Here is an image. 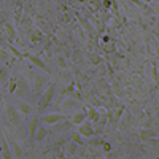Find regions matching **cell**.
<instances>
[{"instance_id": "cell-1", "label": "cell", "mask_w": 159, "mask_h": 159, "mask_svg": "<svg viewBox=\"0 0 159 159\" xmlns=\"http://www.w3.org/2000/svg\"><path fill=\"white\" fill-rule=\"evenodd\" d=\"M54 91H56L54 83H49L48 88L42 92V99H40V102H38V110H40V111H43V110L48 107V105L51 103L52 96H54Z\"/></svg>"}, {"instance_id": "cell-2", "label": "cell", "mask_w": 159, "mask_h": 159, "mask_svg": "<svg viewBox=\"0 0 159 159\" xmlns=\"http://www.w3.org/2000/svg\"><path fill=\"white\" fill-rule=\"evenodd\" d=\"M7 116L11 126L16 127L19 124V110L16 108V105H11V103L7 105Z\"/></svg>"}, {"instance_id": "cell-3", "label": "cell", "mask_w": 159, "mask_h": 159, "mask_svg": "<svg viewBox=\"0 0 159 159\" xmlns=\"http://www.w3.org/2000/svg\"><path fill=\"white\" fill-rule=\"evenodd\" d=\"M65 119V115H61V113H51V115H45L40 118V123L43 124H48V126H54L61 121H64Z\"/></svg>"}, {"instance_id": "cell-4", "label": "cell", "mask_w": 159, "mask_h": 159, "mask_svg": "<svg viewBox=\"0 0 159 159\" xmlns=\"http://www.w3.org/2000/svg\"><path fill=\"white\" fill-rule=\"evenodd\" d=\"M45 84H49L46 76H42V73H34L32 75V86L37 92H43Z\"/></svg>"}, {"instance_id": "cell-5", "label": "cell", "mask_w": 159, "mask_h": 159, "mask_svg": "<svg viewBox=\"0 0 159 159\" xmlns=\"http://www.w3.org/2000/svg\"><path fill=\"white\" fill-rule=\"evenodd\" d=\"M3 134L7 135V140H8V143H10V150H11V154L15 156V157H22L24 156V153H22V150H21V147L19 145L13 140L10 135H8V132L7 130H3Z\"/></svg>"}, {"instance_id": "cell-6", "label": "cell", "mask_w": 159, "mask_h": 159, "mask_svg": "<svg viewBox=\"0 0 159 159\" xmlns=\"http://www.w3.org/2000/svg\"><path fill=\"white\" fill-rule=\"evenodd\" d=\"M27 91H29V83H27V80H24L22 76H18V81H16V94L18 96H25L27 94Z\"/></svg>"}, {"instance_id": "cell-7", "label": "cell", "mask_w": 159, "mask_h": 159, "mask_svg": "<svg viewBox=\"0 0 159 159\" xmlns=\"http://www.w3.org/2000/svg\"><path fill=\"white\" fill-rule=\"evenodd\" d=\"M27 59H29V61H30L34 65H37L38 69H42V70H43L46 75H49V73H51V70L46 67V64H45L42 59H40V57H37V56H34V54H27Z\"/></svg>"}, {"instance_id": "cell-8", "label": "cell", "mask_w": 159, "mask_h": 159, "mask_svg": "<svg viewBox=\"0 0 159 159\" xmlns=\"http://www.w3.org/2000/svg\"><path fill=\"white\" fill-rule=\"evenodd\" d=\"M88 118V113L86 111H76L72 118H70V121H72V124H75V126H80V124H83L84 123V119Z\"/></svg>"}, {"instance_id": "cell-9", "label": "cell", "mask_w": 159, "mask_h": 159, "mask_svg": "<svg viewBox=\"0 0 159 159\" xmlns=\"http://www.w3.org/2000/svg\"><path fill=\"white\" fill-rule=\"evenodd\" d=\"M78 132L81 134V137H92V134H94V130H92V124L91 123H83L81 126H80V129H78Z\"/></svg>"}, {"instance_id": "cell-10", "label": "cell", "mask_w": 159, "mask_h": 159, "mask_svg": "<svg viewBox=\"0 0 159 159\" xmlns=\"http://www.w3.org/2000/svg\"><path fill=\"white\" fill-rule=\"evenodd\" d=\"M16 108L22 113V115H30L32 113V107L29 103H25L22 100H16Z\"/></svg>"}, {"instance_id": "cell-11", "label": "cell", "mask_w": 159, "mask_h": 159, "mask_svg": "<svg viewBox=\"0 0 159 159\" xmlns=\"http://www.w3.org/2000/svg\"><path fill=\"white\" fill-rule=\"evenodd\" d=\"M3 27H5V30H7L10 40H15V38H16V30H15V27H13L10 22H5V24H3Z\"/></svg>"}, {"instance_id": "cell-12", "label": "cell", "mask_w": 159, "mask_h": 159, "mask_svg": "<svg viewBox=\"0 0 159 159\" xmlns=\"http://www.w3.org/2000/svg\"><path fill=\"white\" fill-rule=\"evenodd\" d=\"M8 80H10L8 70H7L5 67H2V65H0V83H2V84H7V83H8Z\"/></svg>"}, {"instance_id": "cell-13", "label": "cell", "mask_w": 159, "mask_h": 159, "mask_svg": "<svg viewBox=\"0 0 159 159\" xmlns=\"http://www.w3.org/2000/svg\"><path fill=\"white\" fill-rule=\"evenodd\" d=\"M72 108H78V102H75V100H70V99H67L64 103H62V110H72Z\"/></svg>"}, {"instance_id": "cell-14", "label": "cell", "mask_w": 159, "mask_h": 159, "mask_svg": "<svg viewBox=\"0 0 159 159\" xmlns=\"http://www.w3.org/2000/svg\"><path fill=\"white\" fill-rule=\"evenodd\" d=\"M86 113H88V118L91 119V121H94V123H96L97 119L100 118V113H99L97 110H94V108H89V110H88Z\"/></svg>"}, {"instance_id": "cell-15", "label": "cell", "mask_w": 159, "mask_h": 159, "mask_svg": "<svg viewBox=\"0 0 159 159\" xmlns=\"http://www.w3.org/2000/svg\"><path fill=\"white\" fill-rule=\"evenodd\" d=\"M21 16H22V5H21V2H18V7H16V10H15V21H16V25H19Z\"/></svg>"}, {"instance_id": "cell-16", "label": "cell", "mask_w": 159, "mask_h": 159, "mask_svg": "<svg viewBox=\"0 0 159 159\" xmlns=\"http://www.w3.org/2000/svg\"><path fill=\"white\" fill-rule=\"evenodd\" d=\"M46 137V129L45 127H37V132H35V140H43Z\"/></svg>"}, {"instance_id": "cell-17", "label": "cell", "mask_w": 159, "mask_h": 159, "mask_svg": "<svg viewBox=\"0 0 159 159\" xmlns=\"http://www.w3.org/2000/svg\"><path fill=\"white\" fill-rule=\"evenodd\" d=\"M16 81H18V78L16 76H13L10 80V84H8V94H15V91H16Z\"/></svg>"}, {"instance_id": "cell-18", "label": "cell", "mask_w": 159, "mask_h": 159, "mask_svg": "<svg viewBox=\"0 0 159 159\" xmlns=\"http://www.w3.org/2000/svg\"><path fill=\"white\" fill-rule=\"evenodd\" d=\"M38 121H40V119H34V121L29 124V134H30V137H35V132H37V124H38Z\"/></svg>"}, {"instance_id": "cell-19", "label": "cell", "mask_w": 159, "mask_h": 159, "mask_svg": "<svg viewBox=\"0 0 159 159\" xmlns=\"http://www.w3.org/2000/svg\"><path fill=\"white\" fill-rule=\"evenodd\" d=\"M72 140L75 143H83V139H81V134H80V132H73V134H72Z\"/></svg>"}, {"instance_id": "cell-20", "label": "cell", "mask_w": 159, "mask_h": 159, "mask_svg": "<svg viewBox=\"0 0 159 159\" xmlns=\"http://www.w3.org/2000/svg\"><path fill=\"white\" fill-rule=\"evenodd\" d=\"M153 134H154L153 130H143V132H142V139H150Z\"/></svg>"}, {"instance_id": "cell-21", "label": "cell", "mask_w": 159, "mask_h": 159, "mask_svg": "<svg viewBox=\"0 0 159 159\" xmlns=\"http://www.w3.org/2000/svg\"><path fill=\"white\" fill-rule=\"evenodd\" d=\"M10 51L13 52V54H16L18 57H22V54H21V52H19L18 49H15V48H13V46H10Z\"/></svg>"}, {"instance_id": "cell-22", "label": "cell", "mask_w": 159, "mask_h": 159, "mask_svg": "<svg viewBox=\"0 0 159 159\" xmlns=\"http://www.w3.org/2000/svg\"><path fill=\"white\" fill-rule=\"evenodd\" d=\"M57 64L61 65V67H62V69H65V67H67V64H65V62H64V57H59V59H57Z\"/></svg>"}, {"instance_id": "cell-23", "label": "cell", "mask_w": 159, "mask_h": 159, "mask_svg": "<svg viewBox=\"0 0 159 159\" xmlns=\"http://www.w3.org/2000/svg\"><path fill=\"white\" fill-rule=\"evenodd\" d=\"M103 150H105V151H110V145H108V143L103 145Z\"/></svg>"}, {"instance_id": "cell-24", "label": "cell", "mask_w": 159, "mask_h": 159, "mask_svg": "<svg viewBox=\"0 0 159 159\" xmlns=\"http://www.w3.org/2000/svg\"><path fill=\"white\" fill-rule=\"evenodd\" d=\"M0 100H2V83H0Z\"/></svg>"}]
</instances>
